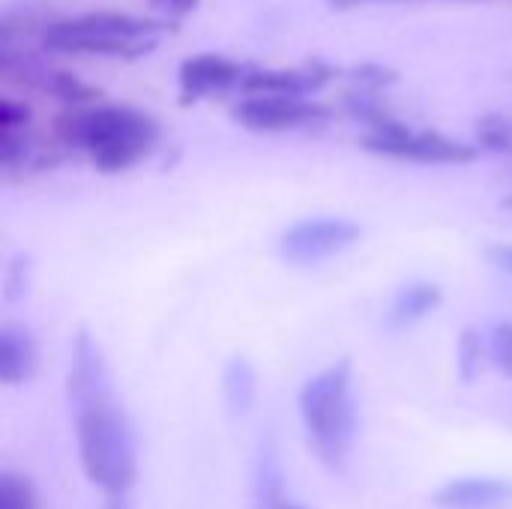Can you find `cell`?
Returning <instances> with one entry per match:
<instances>
[{"instance_id":"cell-1","label":"cell","mask_w":512,"mask_h":509,"mask_svg":"<svg viewBox=\"0 0 512 509\" xmlns=\"http://www.w3.org/2000/svg\"><path fill=\"white\" fill-rule=\"evenodd\" d=\"M54 138L84 150L96 171L120 174L156 147L159 120L129 105H66L54 117Z\"/></svg>"},{"instance_id":"cell-2","label":"cell","mask_w":512,"mask_h":509,"mask_svg":"<svg viewBox=\"0 0 512 509\" xmlns=\"http://www.w3.org/2000/svg\"><path fill=\"white\" fill-rule=\"evenodd\" d=\"M84 474L108 495H126L138 477L135 435L129 417L114 402L111 387L72 405Z\"/></svg>"},{"instance_id":"cell-3","label":"cell","mask_w":512,"mask_h":509,"mask_svg":"<svg viewBox=\"0 0 512 509\" xmlns=\"http://www.w3.org/2000/svg\"><path fill=\"white\" fill-rule=\"evenodd\" d=\"M351 387L354 363L342 357L315 378H309L300 390V417L309 444L315 456L336 474L348 465L357 438V405Z\"/></svg>"},{"instance_id":"cell-4","label":"cell","mask_w":512,"mask_h":509,"mask_svg":"<svg viewBox=\"0 0 512 509\" xmlns=\"http://www.w3.org/2000/svg\"><path fill=\"white\" fill-rule=\"evenodd\" d=\"M162 30V21L138 18L129 12H84L60 18L42 27V48L54 54H81V57H141Z\"/></svg>"},{"instance_id":"cell-5","label":"cell","mask_w":512,"mask_h":509,"mask_svg":"<svg viewBox=\"0 0 512 509\" xmlns=\"http://www.w3.org/2000/svg\"><path fill=\"white\" fill-rule=\"evenodd\" d=\"M360 147L375 156H387L399 162H420V165H468L477 159V147L447 138L441 132L408 129L396 117L384 123L381 129L366 132L360 138Z\"/></svg>"},{"instance_id":"cell-6","label":"cell","mask_w":512,"mask_h":509,"mask_svg":"<svg viewBox=\"0 0 512 509\" xmlns=\"http://www.w3.org/2000/svg\"><path fill=\"white\" fill-rule=\"evenodd\" d=\"M330 108L312 96H282V93H246L234 108L231 120L249 132H294L312 123H324Z\"/></svg>"},{"instance_id":"cell-7","label":"cell","mask_w":512,"mask_h":509,"mask_svg":"<svg viewBox=\"0 0 512 509\" xmlns=\"http://www.w3.org/2000/svg\"><path fill=\"white\" fill-rule=\"evenodd\" d=\"M360 240V225L345 216H315L291 225L279 237V255L282 261L294 267H312L321 264L345 249H351Z\"/></svg>"},{"instance_id":"cell-8","label":"cell","mask_w":512,"mask_h":509,"mask_svg":"<svg viewBox=\"0 0 512 509\" xmlns=\"http://www.w3.org/2000/svg\"><path fill=\"white\" fill-rule=\"evenodd\" d=\"M180 96L183 102H198L210 93H225L228 87L243 81L240 63L225 54H195L180 63Z\"/></svg>"},{"instance_id":"cell-9","label":"cell","mask_w":512,"mask_h":509,"mask_svg":"<svg viewBox=\"0 0 512 509\" xmlns=\"http://www.w3.org/2000/svg\"><path fill=\"white\" fill-rule=\"evenodd\" d=\"M333 69L309 63L300 69H255L240 81L243 93H282V96H312L330 81Z\"/></svg>"},{"instance_id":"cell-10","label":"cell","mask_w":512,"mask_h":509,"mask_svg":"<svg viewBox=\"0 0 512 509\" xmlns=\"http://www.w3.org/2000/svg\"><path fill=\"white\" fill-rule=\"evenodd\" d=\"M432 501L444 509H501L512 504V480L498 477H465L444 483Z\"/></svg>"},{"instance_id":"cell-11","label":"cell","mask_w":512,"mask_h":509,"mask_svg":"<svg viewBox=\"0 0 512 509\" xmlns=\"http://www.w3.org/2000/svg\"><path fill=\"white\" fill-rule=\"evenodd\" d=\"M105 387H108V378H105L102 354H99L96 342L90 339V333L78 330L72 339V357H69V375H66L69 405H78Z\"/></svg>"},{"instance_id":"cell-12","label":"cell","mask_w":512,"mask_h":509,"mask_svg":"<svg viewBox=\"0 0 512 509\" xmlns=\"http://www.w3.org/2000/svg\"><path fill=\"white\" fill-rule=\"evenodd\" d=\"M39 369V348L27 327L6 321L0 327V381L6 387L24 384Z\"/></svg>"},{"instance_id":"cell-13","label":"cell","mask_w":512,"mask_h":509,"mask_svg":"<svg viewBox=\"0 0 512 509\" xmlns=\"http://www.w3.org/2000/svg\"><path fill=\"white\" fill-rule=\"evenodd\" d=\"M444 300V291L438 282H411L408 288H402L390 309H387V327L390 330H408L414 324H420L423 318H429Z\"/></svg>"},{"instance_id":"cell-14","label":"cell","mask_w":512,"mask_h":509,"mask_svg":"<svg viewBox=\"0 0 512 509\" xmlns=\"http://www.w3.org/2000/svg\"><path fill=\"white\" fill-rule=\"evenodd\" d=\"M222 393H225V402H228L234 417H243V414L252 411L255 393H258V378H255V369H252V363L246 357H231L225 363Z\"/></svg>"},{"instance_id":"cell-15","label":"cell","mask_w":512,"mask_h":509,"mask_svg":"<svg viewBox=\"0 0 512 509\" xmlns=\"http://www.w3.org/2000/svg\"><path fill=\"white\" fill-rule=\"evenodd\" d=\"M42 90H48L51 96H57L63 105H96L102 99V90L81 81L78 75L72 72H45V81H42Z\"/></svg>"},{"instance_id":"cell-16","label":"cell","mask_w":512,"mask_h":509,"mask_svg":"<svg viewBox=\"0 0 512 509\" xmlns=\"http://www.w3.org/2000/svg\"><path fill=\"white\" fill-rule=\"evenodd\" d=\"M489 357V345L477 330H462L459 336V348H456V363H459V375L465 384H474L483 372V363Z\"/></svg>"},{"instance_id":"cell-17","label":"cell","mask_w":512,"mask_h":509,"mask_svg":"<svg viewBox=\"0 0 512 509\" xmlns=\"http://www.w3.org/2000/svg\"><path fill=\"white\" fill-rule=\"evenodd\" d=\"M0 509H39V492L33 480L3 471L0 474Z\"/></svg>"},{"instance_id":"cell-18","label":"cell","mask_w":512,"mask_h":509,"mask_svg":"<svg viewBox=\"0 0 512 509\" xmlns=\"http://www.w3.org/2000/svg\"><path fill=\"white\" fill-rule=\"evenodd\" d=\"M477 141L486 150L512 156V117L504 114H489L483 120H477Z\"/></svg>"},{"instance_id":"cell-19","label":"cell","mask_w":512,"mask_h":509,"mask_svg":"<svg viewBox=\"0 0 512 509\" xmlns=\"http://www.w3.org/2000/svg\"><path fill=\"white\" fill-rule=\"evenodd\" d=\"M489 357H492V363H495V366L512 381V321H501V324L492 330Z\"/></svg>"},{"instance_id":"cell-20","label":"cell","mask_w":512,"mask_h":509,"mask_svg":"<svg viewBox=\"0 0 512 509\" xmlns=\"http://www.w3.org/2000/svg\"><path fill=\"white\" fill-rule=\"evenodd\" d=\"M30 126V108L18 99H0V129L3 135H21Z\"/></svg>"},{"instance_id":"cell-21","label":"cell","mask_w":512,"mask_h":509,"mask_svg":"<svg viewBox=\"0 0 512 509\" xmlns=\"http://www.w3.org/2000/svg\"><path fill=\"white\" fill-rule=\"evenodd\" d=\"M354 78H357L360 84L378 90V87H384V84H393V81H396V72H393V69H384V66H360Z\"/></svg>"},{"instance_id":"cell-22","label":"cell","mask_w":512,"mask_h":509,"mask_svg":"<svg viewBox=\"0 0 512 509\" xmlns=\"http://www.w3.org/2000/svg\"><path fill=\"white\" fill-rule=\"evenodd\" d=\"M486 258L498 267V270H504V273H510L512 276V246L510 243H495V246H489L486 249Z\"/></svg>"},{"instance_id":"cell-23","label":"cell","mask_w":512,"mask_h":509,"mask_svg":"<svg viewBox=\"0 0 512 509\" xmlns=\"http://www.w3.org/2000/svg\"><path fill=\"white\" fill-rule=\"evenodd\" d=\"M252 507L255 509H306V507H300V504H294V501H288V492H279V495H270V498H258V501H252Z\"/></svg>"},{"instance_id":"cell-24","label":"cell","mask_w":512,"mask_h":509,"mask_svg":"<svg viewBox=\"0 0 512 509\" xmlns=\"http://www.w3.org/2000/svg\"><path fill=\"white\" fill-rule=\"evenodd\" d=\"M156 6H162L165 12H171V15H189L195 6H198V0H153Z\"/></svg>"},{"instance_id":"cell-25","label":"cell","mask_w":512,"mask_h":509,"mask_svg":"<svg viewBox=\"0 0 512 509\" xmlns=\"http://www.w3.org/2000/svg\"><path fill=\"white\" fill-rule=\"evenodd\" d=\"M102 509H129V507H126V504H123V501H120V498L114 495V498H111V501H108V504H105Z\"/></svg>"},{"instance_id":"cell-26","label":"cell","mask_w":512,"mask_h":509,"mask_svg":"<svg viewBox=\"0 0 512 509\" xmlns=\"http://www.w3.org/2000/svg\"><path fill=\"white\" fill-rule=\"evenodd\" d=\"M501 207H504V210H512V192L504 198V201H501Z\"/></svg>"}]
</instances>
